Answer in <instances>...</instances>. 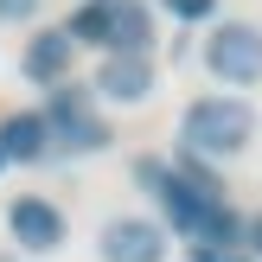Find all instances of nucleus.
Masks as SVG:
<instances>
[{
	"mask_svg": "<svg viewBox=\"0 0 262 262\" xmlns=\"http://www.w3.org/2000/svg\"><path fill=\"white\" fill-rule=\"evenodd\" d=\"M90 90H96L102 102H122V109H135V102H147V96H154V64L141 58V51H109Z\"/></svg>",
	"mask_w": 262,
	"mask_h": 262,
	"instance_id": "5",
	"label": "nucleus"
},
{
	"mask_svg": "<svg viewBox=\"0 0 262 262\" xmlns=\"http://www.w3.org/2000/svg\"><path fill=\"white\" fill-rule=\"evenodd\" d=\"M45 154H51V128H45V115H38V109H19V115L0 122V160L38 166Z\"/></svg>",
	"mask_w": 262,
	"mask_h": 262,
	"instance_id": "8",
	"label": "nucleus"
},
{
	"mask_svg": "<svg viewBox=\"0 0 262 262\" xmlns=\"http://www.w3.org/2000/svg\"><path fill=\"white\" fill-rule=\"evenodd\" d=\"M71 58H77L71 32H64V26H45V32H38L32 45H26L19 71L32 77V83H64V77H71Z\"/></svg>",
	"mask_w": 262,
	"mask_h": 262,
	"instance_id": "7",
	"label": "nucleus"
},
{
	"mask_svg": "<svg viewBox=\"0 0 262 262\" xmlns=\"http://www.w3.org/2000/svg\"><path fill=\"white\" fill-rule=\"evenodd\" d=\"M192 262H256V256L243 250V243L237 250H230V243H192Z\"/></svg>",
	"mask_w": 262,
	"mask_h": 262,
	"instance_id": "11",
	"label": "nucleus"
},
{
	"mask_svg": "<svg viewBox=\"0 0 262 262\" xmlns=\"http://www.w3.org/2000/svg\"><path fill=\"white\" fill-rule=\"evenodd\" d=\"M7 237L19 243V250L45 256V250L64 243V211H58L51 199H13V205H7Z\"/></svg>",
	"mask_w": 262,
	"mask_h": 262,
	"instance_id": "6",
	"label": "nucleus"
},
{
	"mask_svg": "<svg viewBox=\"0 0 262 262\" xmlns=\"http://www.w3.org/2000/svg\"><path fill=\"white\" fill-rule=\"evenodd\" d=\"M115 7H122V0H83V7L71 13V26H64L71 45H102V51H109V19H115Z\"/></svg>",
	"mask_w": 262,
	"mask_h": 262,
	"instance_id": "10",
	"label": "nucleus"
},
{
	"mask_svg": "<svg viewBox=\"0 0 262 262\" xmlns=\"http://www.w3.org/2000/svg\"><path fill=\"white\" fill-rule=\"evenodd\" d=\"M243 237H250V243H256V256H262V217H256V224H250V230H243Z\"/></svg>",
	"mask_w": 262,
	"mask_h": 262,
	"instance_id": "14",
	"label": "nucleus"
},
{
	"mask_svg": "<svg viewBox=\"0 0 262 262\" xmlns=\"http://www.w3.org/2000/svg\"><path fill=\"white\" fill-rule=\"evenodd\" d=\"M38 115H45L51 141H58L64 154H102V147H109V122L90 109V83H77V77L51 83V102Z\"/></svg>",
	"mask_w": 262,
	"mask_h": 262,
	"instance_id": "2",
	"label": "nucleus"
},
{
	"mask_svg": "<svg viewBox=\"0 0 262 262\" xmlns=\"http://www.w3.org/2000/svg\"><path fill=\"white\" fill-rule=\"evenodd\" d=\"M96 250H102V262H160L166 256V230L154 217H109Z\"/></svg>",
	"mask_w": 262,
	"mask_h": 262,
	"instance_id": "4",
	"label": "nucleus"
},
{
	"mask_svg": "<svg viewBox=\"0 0 262 262\" xmlns=\"http://www.w3.org/2000/svg\"><path fill=\"white\" fill-rule=\"evenodd\" d=\"M205 71H211L217 83H230V90L262 83V26H250V19L211 26V38H205Z\"/></svg>",
	"mask_w": 262,
	"mask_h": 262,
	"instance_id": "3",
	"label": "nucleus"
},
{
	"mask_svg": "<svg viewBox=\"0 0 262 262\" xmlns=\"http://www.w3.org/2000/svg\"><path fill=\"white\" fill-rule=\"evenodd\" d=\"M166 13H173V19H211L217 13V0H160Z\"/></svg>",
	"mask_w": 262,
	"mask_h": 262,
	"instance_id": "12",
	"label": "nucleus"
},
{
	"mask_svg": "<svg viewBox=\"0 0 262 262\" xmlns=\"http://www.w3.org/2000/svg\"><path fill=\"white\" fill-rule=\"evenodd\" d=\"M256 135V109L243 96H199L186 109V122H179V154H192V160H230V154H243Z\"/></svg>",
	"mask_w": 262,
	"mask_h": 262,
	"instance_id": "1",
	"label": "nucleus"
},
{
	"mask_svg": "<svg viewBox=\"0 0 262 262\" xmlns=\"http://www.w3.org/2000/svg\"><path fill=\"white\" fill-rule=\"evenodd\" d=\"M147 45H154L147 7H141V0H122V7H115V19H109V51H141V58H147Z\"/></svg>",
	"mask_w": 262,
	"mask_h": 262,
	"instance_id": "9",
	"label": "nucleus"
},
{
	"mask_svg": "<svg viewBox=\"0 0 262 262\" xmlns=\"http://www.w3.org/2000/svg\"><path fill=\"white\" fill-rule=\"evenodd\" d=\"M0 262H7V256H0Z\"/></svg>",
	"mask_w": 262,
	"mask_h": 262,
	"instance_id": "15",
	"label": "nucleus"
},
{
	"mask_svg": "<svg viewBox=\"0 0 262 262\" xmlns=\"http://www.w3.org/2000/svg\"><path fill=\"white\" fill-rule=\"evenodd\" d=\"M32 13H38V0H0V26H19Z\"/></svg>",
	"mask_w": 262,
	"mask_h": 262,
	"instance_id": "13",
	"label": "nucleus"
}]
</instances>
